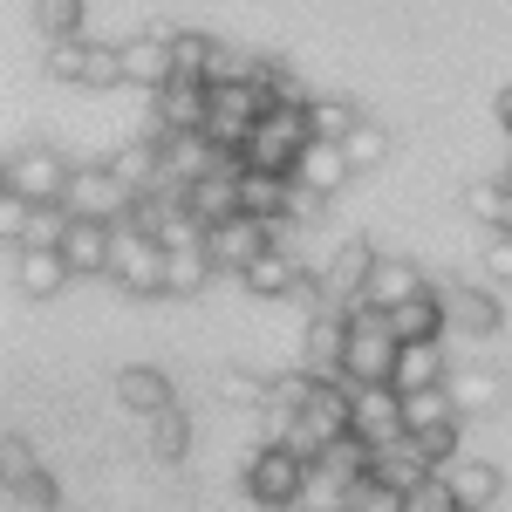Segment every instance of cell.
<instances>
[{
	"mask_svg": "<svg viewBox=\"0 0 512 512\" xmlns=\"http://www.w3.org/2000/svg\"><path fill=\"white\" fill-rule=\"evenodd\" d=\"M355 335H349V390H396V362L403 342L390 335V315L376 308H349Z\"/></svg>",
	"mask_w": 512,
	"mask_h": 512,
	"instance_id": "6da1fadb",
	"label": "cell"
},
{
	"mask_svg": "<svg viewBox=\"0 0 512 512\" xmlns=\"http://www.w3.org/2000/svg\"><path fill=\"white\" fill-rule=\"evenodd\" d=\"M69 219H96V226H130V212H137V192L123 185V171L117 164H103V158H89L76 164V178H69Z\"/></svg>",
	"mask_w": 512,
	"mask_h": 512,
	"instance_id": "7a4b0ae2",
	"label": "cell"
},
{
	"mask_svg": "<svg viewBox=\"0 0 512 512\" xmlns=\"http://www.w3.org/2000/svg\"><path fill=\"white\" fill-rule=\"evenodd\" d=\"M301 492H308V458L301 451H287V444H260L253 458H246V499L267 512H294L301 506Z\"/></svg>",
	"mask_w": 512,
	"mask_h": 512,
	"instance_id": "3957f363",
	"label": "cell"
},
{
	"mask_svg": "<svg viewBox=\"0 0 512 512\" xmlns=\"http://www.w3.org/2000/svg\"><path fill=\"white\" fill-rule=\"evenodd\" d=\"M110 280L123 294H171V246L137 226H117V260H110Z\"/></svg>",
	"mask_w": 512,
	"mask_h": 512,
	"instance_id": "277c9868",
	"label": "cell"
},
{
	"mask_svg": "<svg viewBox=\"0 0 512 512\" xmlns=\"http://www.w3.org/2000/svg\"><path fill=\"white\" fill-rule=\"evenodd\" d=\"M69 178H76V164L55 158V151H14V158L0 164V192L28 198V205H62L69 198Z\"/></svg>",
	"mask_w": 512,
	"mask_h": 512,
	"instance_id": "5b68a950",
	"label": "cell"
},
{
	"mask_svg": "<svg viewBox=\"0 0 512 512\" xmlns=\"http://www.w3.org/2000/svg\"><path fill=\"white\" fill-rule=\"evenodd\" d=\"M349 315H308V335H301V376L315 383H349Z\"/></svg>",
	"mask_w": 512,
	"mask_h": 512,
	"instance_id": "8992f818",
	"label": "cell"
},
{
	"mask_svg": "<svg viewBox=\"0 0 512 512\" xmlns=\"http://www.w3.org/2000/svg\"><path fill=\"white\" fill-rule=\"evenodd\" d=\"M355 437L369 451H390L410 437V417H403V390H355Z\"/></svg>",
	"mask_w": 512,
	"mask_h": 512,
	"instance_id": "52a82bcc",
	"label": "cell"
},
{
	"mask_svg": "<svg viewBox=\"0 0 512 512\" xmlns=\"http://www.w3.org/2000/svg\"><path fill=\"white\" fill-rule=\"evenodd\" d=\"M151 110H158V137H205L212 130V89L205 82H171Z\"/></svg>",
	"mask_w": 512,
	"mask_h": 512,
	"instance_id": "ba28073f",
	"label": "cell"
},
{
	"mask_svg": "<svg viewBox=\"0 0 512 512\" xmlns=\"http://www.w3.org/2000/svg\"><path fill=\"white\" fill-rule=\"evenodd\" d=\"M444 315H451V335H465V342H485V335H499V294L492 287H472V280H458V287H444Z\"/></svg>",
	"mask_w": 512,
	"mask_h": 512,
	"instance_id": "9c48e42d",
	"label": "cell"
},
{
	"mask_svg": "<svg viewBox=\"0 0 512 512\" xmlns=\"http://www.w3.org/2000/svg\"><path fill=\"white\" fill-rule=\"evenodd\" d=\"M239 205H246V219H260V226H287V219H301V185L294 178H267V171H246L239 178Z\"/></svg>",
	"mask_w": 512,
	"mask_h": 512,
	"instance_id": "30bf717a",
	"label": "cell"
},
{
	"mask_svg": "<svg viewBox=\"0 0 512 512\" xmlns=\"http://www.w3.org/2000/svg\"><path fill=\"white\" fill-rule=\"evenodd\" d=\"M280 239L274 226H260V219H233V226H212L205 233V253H212V267H233V274H246L260 253H274Z\"/></svg>",
	"mask_w": 512,
	"mask_h": 512,
	"instance_id": "8fae6325",
	"label": "cell"
},
{
	"mask_svg": "<svg viewBox=\"0 0 512 512\" xmlns=\"http://www.w3.org/2000/svg\"><path fill=\"white\" fill-rule=\"evenodd\" d=\"M123 82H130V89H151V96H164V89L178 82L171 35H137V41H123Z\"/></svg>",
	"mask_w": 512,
	"mask_h": 512,
	"instance_id": "7c38bea8",
	"label": "cell"
},
{
	"mask_svg": "<svg viewBox=\"0 0 512 512\" xmlns=\"http://www.w3.org/2000/svg\"><path fill=\"white\" fill-rule=\"evenodd\" d=\"M437 478V465L403 437V444H390V451H376V465H369V485H383V492H396V499H410V492H424Z\"/></svg>",
	"mask_w": 512,
	"mask_h": 512,
	"instance_id": "4fadbf2b",
	"label": "cell"
},
{
	"mask_svg": "<svg viewBox=\"0 0 512 512\" xmlns=\"http://www.w3.org/2000/svg\"><path fill=\"white\" fill-rule=\"evenodd\" d=\"M308 280H315V274H308L287 246H274V253H260V260L239 274V287L260 294V301H287V294H308Z\"/></svg>",
	"mask_w": 512,
	"mask_h": 512,
	"instance_id": "5bb4252c",
	"label": "cell"
},
{
	"mask_svg": "<svg viewBox=\"0 0 512 512\" xmlns=\"http://www.w3.org/2000/svg\"><path fill=\"white\" fill-rule=\"evenodd\" d=\"M7 260H14V280H21V294L28 301H55L69 280H76V267L62 260V253H35V246H7Z\"/></svg>",
	"mask_w": 512,
	"mask_h": 512,
	"instance_id": "9a60e30c",
	"label": "cell"
},
{
	"mask_svg": "<svg viewBox=\"0 0 512 512\" xmlns=\"http://www.w3.org/2000/svg\"><path fill=\"white\" fill-rule=\"evenodd\" d=\"M417 294H431L424 274L410 267V260H376V274L362 287V308H376V315H396V308H410Z\"/></svg>",
	"mask_w": 512,
	"mask_h": 512,
	"instance_id": "2e32d148",
	"label": "cell"
},
{
	"mask_svg": "<svg viewBox=\"0 0 512 512\" xmlns=\"http://www.w3.org/2000/svg\"><path fill=\"white\" fill-rule=\"evenodd\" d=\"M117 403H123V410H137V417H164V410H178L171 376H164V369H151V362L117 369Z\"/></svg>",
	"mask_w": 512,
	"mask_h": 512,
	"instance_id": "e0dca14e",
	"label": "cell"
},
{
	"mask_svg": "<svg viewBox=\"0 0 512 512\" xmlns=\"http://www.w3.org/2000/svg\"><path fill=\"white\" fill-rule=\"evenodd\" d=\"M444 328H451L444 294H417L410 308H396V315H390V335L403 342V349H437V342H444Z\"/></svg>",
	"mask_w": 512,
	"mask_h": 512,
	"instance_id": "ac0fdd59",
	"label": "cell"
},
{
	"mask_svg": "<svg viewBox=\"0 0 512 512\" xmlns=\"http://www.w3.org/2000/svg\"><path fill=\"white\" fill-rule=\"evenodd\" d=\"M349 178H355L349 151H342V144H321V137L308 144V158H301V171H294V185H301L308 198H335Z\"/></svg>",
	"mask_w": 512,
	"mask_h": 512,
	"instance_id": "d6986e66",
	"label": "cell"
},
{
	"mask_svg": "<svg viewBox=\"0 0 512 512\" xmlns=\"http://www.w3.org/2000/svg\"><path fill=\"white\" fill-rule=\"evenodd\" d=\"M62 260H69L76 274H110V260H117V226L76 219V226H69V239H62Z\"/></svg>",
	"mask_w": 512,
	"mask_h": 512,
	"instance_id": "ffe728a7",
	"label": "cell"
},
{
	"mask_svg": "<svg viewBox=\"0 0 512 512\" xmlns=\"http://www.w3.org/2000/svg\"><path fill=\"white\" fill-rule=\"evenodd\" d=\"M192 219L205 226V233H212V226H233V219H246L233 171H212V178H198V185H192Z\"/></svg>",
	"mask_w": 512,
	"mask_h": 512,
	"instance_id": "44dd1931",
	"label": "cell"
},
{
	"mask_svg": "<svg viewBox=\"0 0 512 512\" xmlns=\"http://www.w3.org/2000/svg\"><path fill=\"white\" fill-rule=\"evenodd\" d=\"M444 485H451V499H458L465 512H485L499 492H506L499 465H485V458H458V465H444Z\"/></svg>",
	"mask_w": 512,
	"mask_h": 512,
	"instance_id": "7402d4cb",
	"label": "cell"
},
{
	"mask_svg": "<svg viewBox=\"0 0 512 512\" xmlns=\"http://www.w3.org/2000/svg\"><path fill=\"white\" fill-rule=\"evenodd\" d=\"M465 212L492 233H512V178H472L465 185Z\"/></svg>",
	"mask_w": 512,
	"mask_h": 512,
	"instance_id": "603a6c76",
	"label": "cell"
},
{
	"mask_svg": "<svg viewBox=\"0 0 512 512\" xmlns=\"http://www.w3.org/2000/svg\"><path fill=\"white\" fill-rule=\"evenodd\" d=\"M444 383H451V369H444V342H437V349H403V362H396V390H403V396L444 390Z\"/></svg>",
	"mask_w": 512,
	"mask_h": 512,
	"instance_id": "cb8c5ba5",
	"label": "cell"
},
{
	"mask_svg": "<svg viewBox=\"0 0 512 512\" xmlns=\"http://www.w3.org/2000/svg\"><path fill=\"white\" fill-rule=\"evenodd\" d=\"M451 396H458L465 417H472V410H499V403H506V376H499V369H451Z\"/></svg>",
	"mask_w": 512,
	"mask_h": 512,
	"instance_id": "d4e9b609",
	"label": "cell"
},
{
	"mask_svg": "<svg viewBox=\"0 0 512 512\" xmlns=\"http://www.w3.org/2000/svg\"><path fill=\"white\" fill-rule=\"evenodd\" d=\"M212 55H219V41L198 35V28H178V35H171V62H178V82H205V76H212ZM205 89H212V82H205Z\"/></svg>",
	"mask_w": 512,
	"mask_h": 512,
	"instance_id": "484cf974",
	"label": "cell"
},
{
	"mask_svg": "<svg viewBox=\"0 0 512 512\" xmlns=\"http://www.w3.org/2000/svg\"><path fill=\"white\" fill-rule=\"evenodd\" d=\"M308 117H315L321 144H349L355 130H362V110H355L349 96H315V103H308Z\"/></svg>",
	"mask_w": 512,
	"mask_h": 512,
	"instance_id": "4316f807",
	"label": "cell"
},
{
	"mask_svg": "<svg viewBox=\"0 0 512 512\" xmlns=\"http://www.w3.org/2000/svg\"><path fill=\"white\" fill-rule=\"evenodd\" d=\"M69 205H28V226H21V246H35V253H62V239H69Z\"/></svg>",
	"mask_w": 512,
	"mask_h": 512,
	"instance_id": "83f0119b",
	"label": "cell"
},
{
	"mask_svg": "<svg viewBox=\"0 0 512 512\" xmlns=\"http://www.w3.org/2000/svg\"><path fill=\"white\" fill-rule=\"evenodd\" d=\"M212 274H219V267H212L205 239H185V246H171V294H198V287H205Z\"/></svg>",
	"mask_w": 512,
	"mask_h": 512,
	"instance_id": "f1b7e54d",
	"label": "cell"
},
{
	"mask_svg": "<svg viewBox=\"0 0 512 512\" xmlns=\"http://www.w3.org/2000/svg\"><path fill=\"white\" fill-rule=\"evenodd\" d=\"M185 451H192V417H185V410L151 417V458H158V465H178Z\"/></svg>",
	"mask_w": 512,
	"mask_h": 512,
	"instance_id": "f546056e",
	"label": "cell"
},
{
	"mask_svg": "<svg viewBox=\"0 0 512 512\" xmlns=\"http://www.w3.org/2000/svg\"><path fill=\"white\" fill-rule=\"evenodd\" d=\"M219 403H226V410H267V403H274V376L233 369V376H219Z\"/></svg>",
	"mask_w": 512,
	"mask_h": 512,
	"instance_id": "4dcf8cb0",
	"label": "cell"
},
{
	"mask_svg": "<svg viewBox=\"0 0 512 512\" xmlns=\"http://www.w3.org/2000/svg\"><path fill=\"white\" fill-rule=\"evenodd\" d=\"M35 28L48 41H82V0H35Z\"/></svg>",
	"mask_w": 512,
	"mask_h": 512,
	"instance_id": "1f68e13d",
	"label": "cell"
},
{
	"mask_svg": "<svg viewBox=\"0 0 512 512\" xmlns=\"http://www.w3.org/2000/svg\"><path fill=\"white\" fill-rule=\"evenodd\" d=\"M342 151H349V164H355V171H376V164L390 158V130H383V123H369V117H362V130H355V137L342 144Z\"/></svg>",
	"mask_w": 512,
	"mask_h": 512,
	"instance_id": "d6a6232c",
	"label": "cell"
},
{
	"mask_svg": "<svg viewBox=\"0 0 512 512\" xmlns=\"http://www.w3.org/2000/svg\"><path fill=\"white\" fill-rule=\"evenodd\" d=\"M89 55H96V41H55V48H48V76L55 82H89Z\"/></svg>",
	"mask_w": 512,
	"mask_h": 512,
	"instance_id": "836d02e7",
	"label": "cell"
},
{
	"mask_svg": "<svg viewBox=\"0 0 512 512\" xmlns=\"http://www.w3.org/2000/svg\"><path fill=\"white\" fill-rule=\"evenodd\" d=\"M28 478H41L35 472V451H28V437H0V485H7V492H14V485H28Z\"/></svg>",
	"mask_w": 512,
	"mask_h": 512,
	"instance_id": "e575fe53",
	"label": "cell"
},
{
	"mask_svg": "<svg viewBox=\"0 0 512 512\" xmlns=\"http://www.w3.org/2000/svg\"><path fill=\"white\" fill-rule=\"evenodd\" d=\"M7 512H55V485H48V478L14 485V492H7Z\"/></svg>",
	"mask_w": 512,
	"mask_h": 512,
	"instance_id": "d590c367",
	"label": "cell"
},
{
	"mask_svg": "<svg viewBox=\"0 0 512 512\" xmlns=\"http://www.w3.org/2000/svg\"><path fill=\"white\" fill-rule=\"evenodd\" d=\"M403 512H458V499H451V485H444V472L424 485V492H410L403 499Z\"/></svg>",
	"mask_w": 512,
	"mask_h": 512,
	"instance_id": "8d00e7d4",
	"label": "cell"
},
{
	"mask_svg": "<svg viewBox=\"0 0 512 512\" xmlns=\"http://www.w3.org/2000/svg\"><path fill=\"white\" fill-rule=\"evenodd\" d=\"M492 280H512V233H492L485 239V260H478Z\"/></svg>",
	"mask_w": 512,
	"mask_h": 512,
	"instance_id": "74e56055",
	"label": "cell"
},
{
	"mask_svg": "<svg viewBox=\"0 0 512 512\" xmlns=\"http://www.w3.org/2000/svg\"><path fill=\"white\" fill-rule=\"evenodd\" d=\"M349 512H403V499H396V492H383V485H362Z\"/></svg>",
	"mask_w": 512,
	"mask_h": 512,
	"instance_id": "f35d334b",
	"label": "cell"
},
{
	"mask_svg": "<svg viewBox=\"0 0 512 512\" xmlns=\"http://www.w3.org/2000/svg\"><path fill=\"white\" fill-rule=\"evenodd\" d=\"M492 110H499V130L512 137V89H499V103H492Z\"/></svg>",
	"mask_w": 512,
	"mask_h": 512,
	"instance_id": "ab89813d",
	"label": "cell"
},
{
	"mask_svg": "<svg viewBox=\"0 0 512 512\" xmlns=\"http://www.w3.org/2000/svg\"><path fill=\"white\" fill-rule=\"evenodd\" d=\"M458 512H465V506H458Z\"/></svg>",
	"mask_w": 512,
	"mask_h": 512,
	"instance_id": "60d3db41",
	"label": "cell"
}]
</instances>
